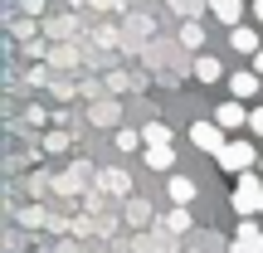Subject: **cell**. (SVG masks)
<instances>
[{
    "label": "cell",
    "instance_id": "obj_26",
    "mask_svg": "<svg viewBox=\"0 0 263 253\" xmlns=\"http://www.w3.org/2000/svg\"><path fill=\"white\" fill-rule=\"evenodd\" d=\"M258 215H263V209H258Z\"/></svg>",
    "mask_w": 263,
    "mask_h": 253
},
{
    "label": "cell",
    "instance_id": "obj_6",
    "mask_svg": "<svg viewBox=\"0 0 263 253\" xmlns=\"http://www.w3.org/2000/svg\"><path fill=\"white\" fill-rule=\"evenodd\" d=\"M210 15H215L219 25L234 29V25H239V15H244V0H210Z\"/></svg>",
    "mask_w": 263,
    "mask_h": 253
},
{
    "label": "cell",
    "instance_id": "obj_22",
    "mask_svg": "<svg viewBox=\"0 0 263 253\" xmlns=\"http://www.w3.org/2000/svg\"><path fill=\"white\" fill-rule=\"evenodd\" d=\"M254 20H258V25H263V0H254Z\"/></svg>",
    "mask_w": 263,
    "mask_h": 253
},
{
    "label": "cell",
    "instance_id": "obj_15",
    "mask_svg": "<svg viewBox=\"0 0 263 253\" xmlns=\"http://www.w3.org/2000/svg\"><path fill=\"white\" fill-rule=\"evenodd\" d=\"M166 229H171V234H185V229H190V215H185V205H176V209L166 215Z\"/></svg>",
    "mask_w": 263,
    "mask_h": 253
},
{
    "label": "cell",
    "instance_id": "obj_20",
    "mask_svg": "<svg viewBox=\"0 0 263 253\" xmlns=\"http://www.w3.org/2000/svg\"><path fill=\"white\" fill-rule=\"evenodd\" d=\"M249 127H254L258 137H263V107H254V112H249Z\"/></svg>",
    "mask_w": 263,
    "mask_h": 253
},
{
    "label": "cell",
    "instance_id": "obj_3",
    "mask_svg": "<svg viewBox=\"0 0 263 253\" xmlns=\"http://www.w3.org/2000/svg\"><path fill=\"white\" fill-rule=\"evenodd\" d=\"M215 122L224 127V131L249 127V107H244V98H229V103H219V107H215Z\"/></svg>",
    "mask_w": 263,
    "mask_h": 253
},
{
    "label": "cell",
    "instance_id": "obj_21",
    "mask_svg": "<svg viewBox=\"0 0 263 253\" xmlns=\"http://www.w3.org/2000/svg\"><path fill=\"white\" fill-rule=\"evenodd\" d=\"M44 10V0H25V15H39Z\"/></svg>",
    "mask_w": 263,
    "mask_h": 253
},
{
    "label": "cell",
    "instance_id": "obj_13",
    "mask_svg": "<svg viewBox=\"0 0 263 253\" xmlns=\"http://www.w3.org/2000/svg\"><path fill=\"white\" fill-rule=\"evenodd\" d=\"M180 44H185V49H200V44H205V29H200V20H185V25H180Z\"/></svg>",
    "mask_w": 263,
    "mask_h": 253
},
{
    "label": "cell",
    "instance_id": "obj_8",
    "mask_svg": "<svg viewBox=\"0 0 263 253\" xmlns=\"http://www.w3.org/2000/svg\"><path fill=\"white\" fill-rule=\"evenodd\" d=\"M141 161H146L151 170H171V166H176V151H171V141H166V146H146Z\"/></svg>",
    "mask_w": 263,
    "mask_h": 253
},
{
    "label": "cell",
    "instance_id": "obj_14",
    "mask_svg": "<svg viewBox=\"0 0 263 253\" xmlns=\"http://www.w3.org/2000/svg\"><path fill=\"white\" fill-rule=\"evenodd\" d=\"M141 137H146V146H166V141H171V127L166 122H146V127H141Z\"/></svg>",
    "mask_w": 263,
    "mask_h": 253
},
{
    "label": "cell",
    "instance_id": "obj_18",
    "mask_svg": "<svg viewBox=\"0 0 263 253\" xmlns=\"http://www.w3.org/2000/svg\"><path fill=\"white\" fill-rule=\"evenodd\" d=\"M44 146H49V151H64V146H68V137H64V131H49Z\"/></svg>",
    "mask_w": 263,
    "mask_h": 253
},
{
    "label": "cell",
    "instance_id": "obj_17",
    "mask_svg": "<svg viewBox=\"0 0 263 253\" xmlns=\"http://www.w3.org/2000/svg\"><path fill=\"white\" fill-rule=\"evenodd\" d=\"M141 141H146V137H141V131H117V146H122V151H137Z\"/></svg>",
    "mask_w": 263,
    "mask_h": 253
},
{
    "label": "cell",
    "instance_id": "obj_5",
    "mask_svg": "<svg viewBox=\"0 0 263 253\" xmlns=\"http://www.w3.org/2000/svg\"><path fill=\"white\" fill-rule=\"evenodd\" d=\"M258 83H263V73H258V68H244V73H234V78H229V98H244V103H249V98L258 93Z\"/></svg>",
    "mask_w": 263,
    "mask_h": 253
},
{
    "label": "cell",
    "instance_id": "obj_10",
    "mask_svg": "<svg viewBox=\"0 0 263 253\" xmlns=\"http://www.w3.org/2000/svg\"><path fill=\"white\" fill-rule=\"evenodd\" d=\"M103 190H112V195H132V176L122 166L117 170H103Z\"/></svg>",
    "mask_w": 263,
    "mask_h": 253
},
{
    "label": "cell",
    "instance_id": "obj_16",
    "mask_svg": "<svg viewBox=\"0 0 263 253\" xmlns=\"http://www.w3.org/2000/svg\"><path fill=\"white\" fill-rule=\"evenodd\" d=\"M171 5H176V10H180L185 20H195L200 10H210V0H171Z\"/></svg>",
    "mask_w": 263,
    "mask_h": 253
},
{
    "label": "cell",
    "instance_id": "obj_25",
    "mask_svg": "<svg viewBox=\"0 0 263 253\" xmlns=\"http://www.w3.org/2000/svg\"><path fill=\"white\" fill-rule=\"evenodd\" d=\"M258 170H263V161H258Z\"/></svg>",
    "mask_w": 263,
    "mask_h": 253
},
{
    "label": "cell",
    "instance_id": "obj_12",
    "mask_svg": "<svg viewBox=\"0 0 263 253\" xmlns=\"http://www.w3.org/2000/svg\"><path fill=\"white\" fill-rule=\"evenodd\" d=\"M171 200H176V205H190V200H195V180L171 176Z\"/></svg>",
    "mask_w": 263,
    "mask_h": 253
},
{
    "label": "cell",
    "instance_id": "obj_1",
    "mask_svg": "<svg viewBox=\"0 0 263 253\" xmlns=\"http://www.w3.org/2000/svg\"><path fill=\"white\" fill-rule=\"evenodd\" d=\"M258 209H263V176L244 170L234 180V215H258Z\"/></svg>",
    "mask_w": 263,
    "mask_h": 253
},
{
    "label": "cell",
    "instance_id": "obj_19",
    "mask_svg": "<svg viewBox=\"0 0 263 253\" xmlns=\"http://www.w3.org/2000/svg\"><path fill=\"white\" fill-rule=\"evenodd\" d=\"M88 5H93V10H122L127 0H88Z\"/></svg>",
    "mask_w": 263,
    "mask_h": 253
},
{
    "label": "cell",
    "instance_id": "obj_2",
    "mask_svg": "<svg viewBox=\"0 0 263 253\" xmlns=\"http://www.w3.org/2000/svg\"><path fill=\"white\" fill-rule=\"evenodd\" d=\"M215 161H219V170H229V176H244V170L254 166V161H263V156L249 146V141H224Z\"/></svg>",
    "mask_w": 263,
    "mask_h": 253
},
{
    "label": "cell",
    "instance_id": "obj_4",
    "mask_svg": "<svg viewBox=\"0 0 263 253\" xmlns=\"http://www.w3.org/2000/svg\"><path fill=\"white\" fill-rule=\"evenodd\" d=\"M190 141H195L200 151H210V156H219V146H224V127H219V122H195V127H190Z\"/></svg>",
    "mask_w": 263,
    "mask_h": 253
},
{
    "label": "cell",
    "instance_id": "obj_23",
    "mask_svg": "<svg viewBox=\"0 0 263 253\" xmlns=\"http://www.w3.org/2000/svg\"><path fill=\"white\" fill-rule=\"evenodd\" d=\"M254 68H258V73H263V49H258V54H254Z\"/></svg>",
    "mask_w": 263,
    "mask_h": 253
},
{
    "label": "cell",
    "instance_id": "obj_7",
    "mask_svg": "<svg viewBox=\"0 0 263 253\" xmlns=\"http://www.w3.org/2000/svg\"><path fill=\"white\" fill-rule=\"evenodd\" d=\"M229 44H234L239 49V54H258V29H249V25H234V29H229Z\"/></svg>",
    "mask_w": 263,
    "mask_h": 253
},
{
    "label": "cell",
    "instance_id": "obj_24",
    "mask_svg": "<svg viewBox=\"0 0 263 253\" xmlns=\"http://www.w3.org/2000/svg\"><path fill=\"white\" fill-rule=\"evenodd\" d=\"M68 5H83V0H68Z\"/></svg>",
    "mask_w": 263,
    "mask_h": 253
},
{
    "label": "cell",
    "instance_id": "obj_11",
    "mask_svg": "<svg viewBox=\"0 0 263 253\" xmlns=\"http://www.w3.org/2000/svg\"><path fill=\"white\" fill-rule=\"evenodd\" d=\"M195 78H200V83H219V78H224V68H219V59H195Z\"/></svg>",
    "mask_w": 263,
    "mask_h": 253
},
{
    "label": "cell",
    "instance_id": "obj_9",
    "mask_svg": "<svg viewBox=\"0 0 263 253\" xmlns=\"http://www.w3.org/2000/svg\"><path fill=\"white\" fill-rule=\"evenodd\" d=\"M117 117H122L117 103H93V107H88V122H93V127H117Z\"/></svg>",
    "mask_w": 263,
    "mask_h": 253
}]
</instances>
